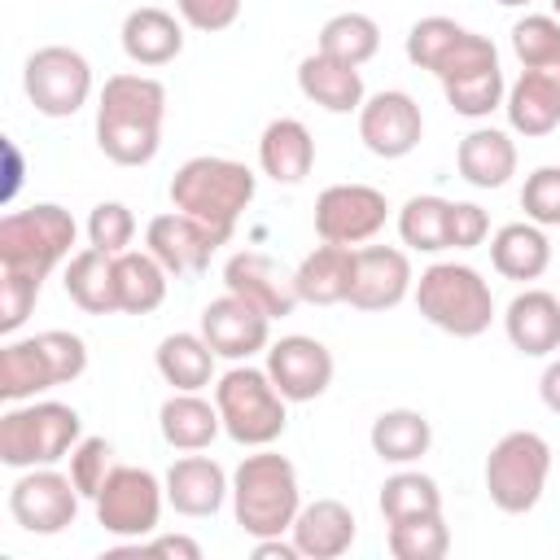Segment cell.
<instances>
[{
    "mask_svg": "<svg viewBox=\"0 0 560 560\" xmlns=\"http://www.w3.org/2000/svg\"><path fill=\"white\" fill-rule=\"evenodd\" d=\"M166 88L153 74H109L96 101V149L118 166H144L162 149Z\"/></svg>",
    "mask_w": 560,
    "mask_h": 560,
    "instance_id": "cell-1",
    "label": "cell"
},
{
    "mask_svg": "<svg viewBox=\"0 0 560 560\" xmlns=\"http://www.w3.org/2000/svg\"><path fill=\"white\" fill-rule=\"evenodd\" d=\"M232 512H236V525L249 538L289 534L293 529V516L302 512L298 468L280 451L258 446L232 472Z\"/></svg>",
    "mask_w": 560,
    "mask_h": 560,
    "instance_id": "cell-2",
    "label": "cell"
},
{
    "mask_svg": "<svg viewBox=\"0 0 560 560\" xmlns=\"http://www.w3.org/2000/svg\"><path fill=\"white\" fill-rule=\"evenodd\" d=\"M79 228L66 206L35 201L26 210H9L0 219V280H31L44 289L57 262H70Z\"/></svg>",
    "mask_w": 560,
    "mask_h": 560,
    "instance_id": "cell-3",
    "label": "cell"
},
{
    "mask_svg": "<svg viewBox=\"0 0 560 560\" xmlns=\"http://www.w3.org/2000/svg\"><path fill=\"white\" fill-rule=\"evenodd\" d=\"M254 171L236 158H219V153H201L188 158L175 175H171V206L210 223L214 232L232 236L236 219L245 214V206L254 201Z\"/></svg>",
    "mask_w": 560,
    "mask_h": 560,
    "instance_id": "cell-4",
    "label": "cell"
},
{
    "mask_svg": "<svg viewBox=\"0 0 560 560\" xmlns=\"http://www.w3.org/2000/svg\"><path fill=\"white\" fill-rule=\"evenodd\" d=\"M88 372V346L79 332L48 328L22 341H4L0 350V398L4 402H26L44 389L70 385Z\"/></svg>",
    "mask_w": 560,
    "mask_h": 560,
    "instance_id": "cell-5",
    "label": "cell"
},
{
    "mask_svg": "<svg viewBox=\"0 0 560 560\" xmlns=\"http://www.w3.org/2000/svg\"><path fill=\"white\" fill-rule=\"evenodd\" d=\"M83 438V420L70 402H9L0 416V464L4 468H48L74 451Z\"/></svg>",
    "mask_w": 560,
    "mask_h": 560,
    "instance_id": "cell-6",
    "label": "cell"
},
{
    "mask_svg": "<svg viewBox=\"0 0 560 560\" xmlns=\"http://www.w3.org/2000/svg\"><path fill=\"white\" fill-rule=\"evenodd\" d=\"M416 306L420 315L451 332V337H481L494 319V293L468 262H433L416 280Z\"/></svg>",
    "mask_w": 560,
    "mask_h": 560,
    "instance_id": "cell-7",
    "label": "cell"
},
{
    "mask_svg": "<svg viewBox=\"0 0 560 560\" xmlns=\"http://www.w3.org/2000/svg\"><path fill=\"white\" fill-rule=\"evenodd\" d=\"M214 407L223 433L241 446H271L289 424V398L276 389L267 368L236 363L214 381Z\"/></svg>",
    "mask_w": 560,
    "mask_h": 560,
    "instance_id": "cell-8",
    "label": "cell"
},
{
    "mask_svg": "<svg viewBox=\"0 0 560 560\" xmlns=\"http://www.w3.org/2000/svg\"><path fill=\"white\" fill-rule=\"evenodd\" d=\"M551 472V446L534 429H512L503 433L490 455H486V494L499 512L525 516L538 508Z\"/></svg>",
    "mask_w": 560,
    "mask_h": 560,
    "instance_id": "cell-9",
    "label": "cell"
},
{
    "mask_svg": "<svg viewBox=\"0 0 560 560\" xmlns=\"http://www.w3.org/2000/svg\"><path fill=\"white\" fill-rule=\"evenodd\" d=\"M92 503H96V521H101L105 534L144 542L158 529V521H162L166 481H158L149 468L114 464L109 477H105V486H101V494Z\"/></svg>",
    "mask_w": 560,
    "mask_h": 560,
    "instance_id": "cell-10",
    "label": "cell"
},
{
    "mask_svg": "<svg viewBox=\"0 0 560 560\" xmlns=\"http://www.w3.org/2000/svg\"><path fill=\"white\" fill-rule=\"evenodd\" d=\"M22 88L35 114L44 118H70L92 96V66L70 44H44L22 66Z\"/></svg>",
    "mask_w": 560,
    "mask_h": 560,
    "instance_id": "cell-11",
    "label": "cell"
},
{
    "mask_svg": "<svg viewBox=\"0 0 560 560\" xmlns=\"http://www.w3.org/2000/svg\"><path fill=\"white\" fill-rule=\"evenodd\" d=\"M79 486L70 481V472L48 468H22V477L9 486V512L26 534H61L74 525L79 516Z\"/></svg>",
    "mask_w": 560,
    "mask_h": 560,
    "instance_id": "cell-12",
    "label": "cell"
},
{
    "mask_svg": "<svg viewBox=\"0 0 560 560\" xmlns=\"http://www.w3.org/2000/svg\"><path fill=\"white\" fill-rule=\"evenodd\" d=\"M389 219V201L372 184H328L315 197V232L332 245H363Z\"/></svg>",
    "mask_w": 560,
    "mask_h": 560,
    "instance_id": "cell-13",
    "label": "cell"
},
{
    "mask_svg": "<svg viewBox=\"0 0 560 560\" xmlns=\"http://www.w3.org/2000/svg\"><path fill=\"white\" fill-rule=\"evenodd\" d=\"M232 236L214 232L210 223L184 214V210H166L153 214L144 228V249L171 271V276H188V271H206L210 258L219 254V245H228Z\"/></svg>",
    "mask_w": 560,
    "mask_h": 560,
    "instance_id": "cell-14",
    "label": "cell"
},
{
    "mask_svg": "<svg viewBox=\"0 0 560 560\" xmlns=\"http://www.w3.org/2000/svg\"><path fill=\"white\" fill-rule=\"evenodd\" d=\"M424 136V114L416 105L411 92H376L359 105V140L368 153L394 162V158H407Z\"/></svg>",
    "mask_w": 560,
    "mask_h": 560,
    "instance_id": "cell-15",
    "label": "cell"
},
{
    "mask_svg": "<svg viewBox=\"0 0 560 560\" xmlns=\"http://www.w3.org/2000/svg\"><path fill=\"white\" fill-rule=\"evenodd\" d=\"M223 289L236 293L241 302L258 306L267 319H284L298 311V284H293V271L280 267L271 254L262 249H236L228 262H223Z\"/></svg>",
    "mask_w": 560,
    "mask_h": 560,
    "instance_id": "cell-16",
    "label": "cell"
},
{
    "mask_svg": "<svg viewBox=\"0 0 560 560\" xmlns=\"http://www.w3.org/2000/svg\"><path fill=\"white\" fill-rule=\"evenodd\" d=\"M416 289V271L407 249L394 245H354V280H350V306L354 311H389Z\"/></svg>",
    "mask_w": 560,
    "mask_h": 560,
    "instance_id": "cell-17",
    "label": "cell"
},
{
    "mask_svg": "<svg viewBox=\"0 0 560 560\" xmlns=\"http://www.w3.org/2000/svg\"><path fill=\"white\" fill-rule=\"evenodd\" d=\"M267 376L289 402H311L332 385V354L306 332H289L267 346Z\"/></svg>",
    "mask_w": 560,
    "mask_h": 560,
    "instance_id": "cell-18",
    "label": "cell"
},
{
    "mask_svg": "<svg viewBox=\"0 0 560 560\" xmlns=\"http://www.w3.org/2000/svg\"><path fill=\"white\" fill-rule=\"evenodd\" d=\"M201 337L210 341V350L219 359L245 363L249 354L271 346V319L258 306L241 302L236 293H223V298L201 306Z\"/></svg>",
    "mask_w": 560,
    "mask_h": 560,
    "instance_id": "cell-19",
    "label": "cell"
},
{
    "mask_svg": "<svg viewBox=\"0 0 560 560\" xmlns=\"http://www.w3.org/2000/svg\"><path fill=\"white\" fill-rule=\"evenodd\" d=\"M508 122L521 136H547L560 127V57L547 66H525L503 96Z\"/></svg>",
    "mask_w": 560,
    "mask_h": 560,
    "instance_id": "cell-20",
    "label": "cell"
},
{
    "mask_svg": "<svg viewBox=\"0 0 560 560\" xmlns=\"http://www.w3.org/2000/svg\"><path fill=\"white\" fill-rule=\"evenodd\" d=\"M503 332L525 359H547L560 350V298L547 289H521L503 311Z\"/></svg>",
    "mask_w": 560,
    "mask_h": 560,
    "instance_id": "cell-21",
    "label": "cell"
},
{
    "mask_svg": "<svg viewBox=\"0 0 560 560\" xmlns=\"http://www.w3.org/2000/svg\"><path fill=\"white\" fill-rule=\"evenodd\" d=\"M166 503L179 516H214L223 508V499L232 494V481L223 472V464H214L210 455H184L166 468Z\"/></svg>",
    "mask_w": 560,
    "mask_h": 560,
    "instance_id": "cell-22",
    "label": "cell"
},
{
    "mask_svg": "<svg viewBox=\"0 0 560 560\" xmlns=\"http://www.w3.org/2000/svg\"><path fill=\"white\" fill-rule=\"evenodd\" d=\"M354 534H359V521H354V512L341 499L302 503V512L293 516V529H289V538L298 542V551L306 560H337V556H346Z\"/></svg>",
    "mask_w": 560,
    "mask_h": 560,
    "instance_id": "cell-23",
    "label": "cell"
},
{
    "mask_svg": "<svg viewBox=\"0 0 560 560\" xmlns=\"http://www.w3.org/2000/svg\"><path fill=\"white\" fill-rule=\"evenodd\" d=\"M118 39H122V52L136 66H149L153 70V66H166V61H175L184 52V18L144 4V9H131L122 18Z\"/></svg>",
    "mask_w": 560,
    "mask_h": 560,
    "instance_id": "cell-24",
    "label": "cell"
},
{
    "mask_svg": "<svg viewBox=\"0 0 560 560\" xmlns=\"http://www.w3.org/2000/svg\"><path fill=\"white\" fill-rule=\"evenodd\" d=\"M298 88L311 105H319L328 114H359V105L368 101L359 66H346V61L324 57V52H311L298 61Z\"/></svg>",
    "mask_w": 560,
    "mask_h": 560,
    "instance_id": "cell-25",
    "label": "cell"
},
{
    "mask_svg": "<svg viewBox=\"0 0 560 560\" xmlns=\"http://www.w3.org/2000/svg\"><path fill=\"white\" fill-rule=\"evenodd\" d=\"M258 166L276 184H302L315 166V136L298 118H271L258 136Z\"/></svg>",
    "mask_w": 560,
    "mask_h": 560,
    "instance_id": "cell-26",
    "label": "cell"
},
{
    "mask_svg": "<svg viewBox=\"0 0 560 560\" xmlns=\"http://www.w3.org/2000/svg\"><path fill=\"white\" fill-rule=\"evenodd\" d=\"M350 280H354V245H315L298 271H293V284H298V298L311 302V306H337L350 298Z\"/></svg>",
    "mask_w": 560,
    "mask_h": 560,
    "instance_id": "cell-27",
    "label": "cell"
},
{
    "mask_svg": "<svg viewBox=\"0 0 560 560\" xmlns=\"http://www.w3.org/2000/svg\"><path fill=\"white\" fill-rule=\"evenodd\" d=\"M455 166L472 188H503L516 175V144L499 127H477L459 140Z\"/></svg>",
    "mask_w": 560,
    "mask_h": 560,
    "instance_id": "cell-28",
    "label": "cell"
},
{
    "mask_svg": "<svg viewBox=\"0 0 560 560\" xmlns=\"http://www.w3.org/2000/svg\"><path fill=\"white\" fill-rule=\"evenodd\" d=\"M114 258H118V254H105V249H96V245L70 254L61 284H66V293H70V302H74L79 311H88V315H114V311H118Z\"/></svg>",
    "mask_w": 560,
    "mask_h": 560,
    "instance_id": "cell-29",
    "label": "cell"
},
{
    "mask_svg": "<svg viewBox=\"0 0 560 560\" xmlns=\"http://www.w3.org/2000/svg\"><path fill=\"white\" fill-rule=\"evenodd\" d=\"M158 429L175 451H206L223 433V420H219V407L206 402L201 394L175 389L158 411Z\"/></svg>",
    "mask_w": 560,
    "mask_h": 560,
    "instance_id": "cell-30",
    "label": "cell"
},
{
    "mask_svg": "<svg viewBox=\"0 0 560 560\" xmlns=\"http://www.w3.org/2000/svg\"><path fill=\"white\" fill-rule=\"evenodd\" d=\"M490 262L503 280H538L551 262V241L538 223H503L490 236Z\"/></svg>",
    "mask_w": 560,
    "mask_h": 560,
    "instance_id": "cell-31",
    "label": "cell"
},
{
    "mask_svg": "<svg viewBox=\"0 0 560 560\" xmlns=\"http://www.w3.org/2000/svg\"><path fill=\"white\" fill-rule=\"evenodd\" d=\"M214 350L201 332H171L158 341V372L171 389H188V394H201L210 381H214Z\"/></svg>",
    "mask_w": 560,
    "mask_h": 560,
    "instance_id": "cell-32",
    "label": "cell"
},
{
    "mask_svg": "<svg viewBox=\"0 0 560 560\" xmlns=\"http://www.w3.org/2000/svg\"><path fill=\"white\" fill-rule=\"evenodd\" d=\"M372 451L385 459V464H416L420 455H429L433 446V424L424 411L416 407H389L372 420V433H368Z\"/></svg>",
    "mask_w": 560,
    "mask_h": 560,
    "instance_id": "cell-33",
    "label": "cell"
},
{
    "mask_svg": "<svg viewBox=\"0 0 560 560\" xmlns=\"http://www.w3.org/2000/svg\"><path fill=\"white\" fill-rule=\"evenodd\" d=\"M166 267L149 249H127L114 258V280H118V311L122 315H149L166 302Z\"/></svg>",
    "mask_w": 560,
    "mask_h": 560,
    "instance_id": "cell-34",
    "label": "cell"
},
{
    "mask_svg": "<svg viewBox=\"0 0 560 560\" xmlns=\"http://www.w3.org/2000/svg\"><path fill=\"white\" fill-rule=\"evenodd\" d=\"M376 48H381V26H376V18L350 9V13H332V18L319 26V48H315V52L337 57V61H346V66H363V61L376 57Z\"/></svg>",
    "mask_w": 560,
    "mask_h": 560,
    "instance_id": "cell-35",
    "label": "cell"
},
{
    "mask_svg": "<svg viewBox=\"0 0 560 560\" xmlns=\"http://www.w3.org/2000/svg\"><path fill=\"white\" fill-rule=\"evenodd\" d=\"M381 516L385 525L389 521H407V516H429V512H442V490L429 472H416V468H402L394 477H385L381 486Z\"/></svg>",
    "mask_w": 560,
    "mask_h": 560,
    "instance_id": "cell-36",
    "label": "cell"
},
{
    "mask_svg": "<svg viewBox=\"0 0 560 560\" xmlns=\"http://www.w3.org/2000/svg\"><path fill=\"white\" fill-rule=\"evenodd\" d=\"M446 210H451V201L438 197V192L407 197L402 210H398V236H402V245L407 249H420V254L446 249Z\"/></svg>",
    "mask_w": 560,
    "mask_h": 560,
    "instance_id": "cell-37",
    "label": "cell"
},
{
    "mask_svg": "<svg viewBox=\"0 0 560 560\" xmlns=\"http://www.w3.org/2000/svg\"><path fill=\"white\" fill-rule=\"evenodd\" d=\"M385 547H389L394 560H442V556L451 551V529H446L442 512L389 521Z\"/></svg>",
    "mask_w": 560,
    "mask_h": 560,
    "instance_id": "cell-38",
    "label": "cell"
},
{
    "mask_svg": "<svg viewBox=\"0 0 560 560\" xmlns=\"http://www.w3.org/2000/svg\"><path fill=\"white\" fill-rule=\"evenodd\" d=\"M442 92H446V105L459 118H490L503 105L508 83H503V70L490 66V70H477V74H464V79L442 83Z\"/></svg>",
    "mask_w": 560,
    "mask_h": 560,
    "instance_id": "cell-39",
    "label": "cell"
},
{
    "mask_svg": "<svg viewBox=\"0 0 560 560\" xmlns=\"http://www.w3.org/2000/svg\"><path fill=\"white\" fill-rule=\"evenodd\" d=\"M512 52L521 66H547L560 57V18L556 13H525L512 26Z\"/></svg>",
    "mask_w": 560,
    "mask_h": 560,
    "instance_id": "cell-40",
    "label": "cell"
},
{
    "mask_svg": "<svg viewBox=\"0 0 560 560\" xmlns=\"http://www.w3.org/2000/svg\"><path fill=\"white\" fill-rule=\"evenodd\" d=\"M490 66H499V48L486 39V35H477V31H459V39L438 57V66H433V74L442 79V83H451V79H464V74H477V70H490Z\"/></svg>",
    "mask_w": 560,
    "mask_h": 560,
    "instance_id": "cell-41",
    "label": "cell"
},
{
    "mask_svg": "<svg viewBox=\"0 0 560 560\" xmlns=\"http://www.w3.org/2000/svg\"><path fill=\"white\" fill-rule=\"evenodd\" d=\"M459 22L455 18H442V13H433V18H420L411 31H407V61L411 66H420V70H429L433 74V66H438V57L459 39Z\"/></svg>",
    "mask_w": 560,
    "mask_h": 560,
    "instance_id": "cell-42",
    "label": "cell"
},
{
    "mask_svg": "<svg viewBox=\"0 0 560 560\" xmlns=\"http://www.w3.org/2000/svg\"><path fill=\"white\" fill-rule=\"evenodd\" d=\"M136 241V214L122 201H101L88 214V245L105 249V254H127Z\"/></svg>",
    "mask_w": 560,
    "mask_h": 560,
    "instance_id": "cell-43",
    "label": "cell"
},
{
    "mask_svg": "<svg viewBox=\"0 0 560 560\" xmlns=\"http://www.w3.org/2000/svg\"><path fill=\"white\" fill-rule=\"evenodd\" d=\"M109 455H114V446H109L105 438H79L74 451L66 455V459H70V481L79 486L83 499H96V494H101V486H105V477H109V468H114Z\"/></svg>",
    "mask_w": 560,
    "mask_h": 560,
    "instance_id": "cell-44",
    "label": "cell"
},
{
    "mask_svg": "<svg viewBox=\"0 0 560 560\" xmlns=\"http://www.w3.org/2000/svg\"><path fill=\"white\" fill-rule=\"evenodd\" d=\"M521 210L538 228H560V166H538L525 175Z\"/></svg>",
    "mask_w": 560,
    "mask_h": 560,
    "instance_id": "cell-45",
    "label": "cell"
},
{
    "mask_svg": "<svg viewBox=\"0 0 560 560\" xmlns=\"http://www.w3.org/2000/svg\"><path fill=\"white\" fill-rule=\"evenodd\" d=\"M490 236V219L477 201H451L446 210V249H477Z\"/></svg>",
    "mask_w": 560,
    "mask_h": 560,
    "instance_id": "cell-46",
    "label": "cell"
},
{
    "mask_svg": "<svg viewBox=\"0 0 560 560\" xmlns=\"http://www.w3.org/2000/svg\"><path fill=\"white\" fill-rule=\"evenodd\" d=\"M175 13L184 18V26L214 35L241 18V0H175Z\"/></svg>",
    "mask_w": 560,
    "mask_h": 560,
    "instance_id": "cell-47",
    "label": "cell"
},
{
    "mask_svg": "<svg viewBox=\"0 0 560 560\" xmlns=\"http://www.w3.org/2000/svg\"><path fill=\"white\" fill-rule=\"evenodd\" d=\"M140 551H153V556H179V560H201V542L188 538V534H158L149 542H136Z\"/></svg>",
    "mask_w": 560,
    "mask_h": 560,
    "instance_id": "cell-48",
    "label": "cell"
},
{
    "mask_svg": "<svg viewBox=\"0 0 560 560\" xmlns=\"http://www.w3.org/2000/svg\"><path fill=\"white\" fill-rule=\"evenodd\" d=\"M254 556H258V560H298L302 551H298L293 538L284 542V538L276 534V538H254Z\"/></svg>",
    "mask_w": 560,
    "mask_h": 560,
    "instance_id": "cell-49",
    "label": "cell"
},
{
    "mask_svg": "<svg viewBox=\"0 0 560 560\" xmlns=\"http://www.w3.org/2000/svg\"><path fill=\"white\" fill-rule=\"evenodd\" d=\"M538 394H542L547 411L560 416V359H551V363L542 368V376H538Z\"/></svg>",
    "mask_w": 560,
    "mask_h": 560,
    "instance_id": "cell-50",
    "label": "cell"
},
{
    "mask_svg": "<svg viewBox=\"0 0 560 560\" xmlns=\"http://www.w3.org/2000/svg\"><path fill=\"white\" fill-rule=\"evenodd\" d=\"M4 162H9V179H4V201L18 192V184H22V153H18V144L13 140H4Z\"/></svg>",
    "mask_w": 560,
    "mask_h": 560,
    "instance_id": "cell-51",
    "label": "cell"
},
{
    "mask_svg": "<svg viewBox=\"0 0 560 560\" xmlns=\"http://www.w3.org/2000/svg\"><path fill=\"white\" fill-rule=\"evenodd\" d=\"M499 4H508V9H516V4H529V0H499Z\"/></svg>",
    "mask_w": 560,
    "mask_h": 560,
    "instance_id": "cell-52",
    "label": "cell"
},
{
    "mask_svg": "<svg viewBox=\"0 0 560 560\" xmlns=\"http://www.w3.org/2000/svg\"><path fill=\"white\" fill-rule=\"evenodd\" d=\"M551 9H556V18H560V0H551Z\"/></svg>",
    "mask_w": 560,
    "mask_h": 560,
    "instance_id": "cell-53",
    "label": "cell"
}]
</instances>
